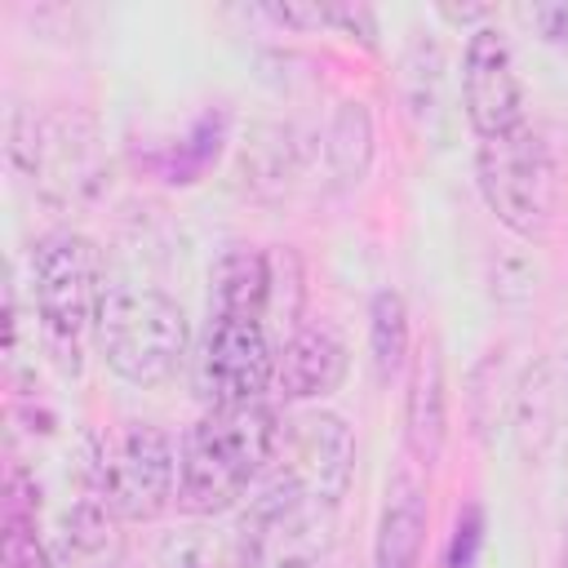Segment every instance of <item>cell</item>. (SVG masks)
Segmentation results:
<instances>
[{
  "mask_svg": "<svg viewBox=\"0 0 568 568\" xmlns=\"http://www.w3.org/2000/svg\"><path fill=\"white\" fill-rule=\"evenodd\" d=\"M160 568H240V541L235 532L222 537V532L186 528L160 546Z\"/></svg>",
  "mask_w": 568,
  "mask_h": 568,
  "instance_id": "9a60e30c",
  "label": "cell"
},
{
  "mask_svg": "<svg viewBox=\"0 0 568 568\" xmlns=\"http://www.w3.org/2000/svg\"><path fill=\"white\" fill-rule=\"evenodd\" d=\"M479 528H484V524H479V510H466V519H457V537H453V555H457V550H466V568L475 564V546H479ZM453 555H448V559H453Z\"/></svg>",
  "mask_w": 568,
  "mask_h": 568,
  "instance_id": "e0dca14e",
  "label": "cell"
},
{
  "mask_svg": "<svg viewBox=\"0 0 568 568\" xmlns=\"http://www.w3.org/2000/svg\"><path fill=\"white\" fill-rule=\"evenodd\" d=\"M280 422L266 404L209 408L178 448V506L213 519L231 510L271 466Z\"/></svg>",
  "mask_w": 568,
  "mask_h": 568,
  "instance_id": "6da1fadb",
  "label": "cell"
},
{
  "mask_svg": "<svg viewBox=\"0 0 568 568\" xmlns=\"http://www.w3.org/2000/svg\"><path fill=\"white\" fill-rule=\"evenodd\" d=\"M31 311L58 364L67 373L80 368V346L98 333V315L106 302L98 244L80 231H49L31 248Z\"/></svg>",
  "mask_w": 568,
  "mask_h": 568,
  "instance_id": "7a4b0ae2",
  "label": "cell"
},
{
  "mask_svg": "<svg viewBox=\"0 0 568 568\" xmlns=\"http://www.w3.org/2000/svg\"><path fill=\"white\" fill-rule=\"evenodd\" d=\"M475 178L484 204L524 240H541L559 213V169L546 142L519 124L510 133L484 138L475 155Z\"/></svg>",
  "mask_w": 568,
  "mask_h": 568,
  "instance_id": "8992f818",
  "label": "cell"
},
{
  "mask_svg": "<svg viewBox=\"0 0 568 568\" xmlns=\"http://www.w3.org/2000/svg\"><path fill=\"white\" fill-rule=\"evenodd\" d=\"M528 18L541 27L546 44L568 49V4H537V9H528Z\"/></svg>",
  "mask_w": 568,
  "mask_h": 568,
  "instance_id": "2e32d148",
  "label": "cell"
},
{
  "mask_svg": "<svg viewBox=\"0 0 568 568\" xmlns=\"http://www.w3.org/2000/svg\"><path fill=\"white\" fill-rule=\"evenodd\" d=\"M564 568H568V532H564Z\"/></svg>",
  "mask_w": 568,
  "mask_h": 568,
  "instance_id": "ac0fdd59",
  "label": "cell"
},
{
  "mask_svg": "<svg viewBox=\"0 0 568 568\" xmlns=\"http://www.w3.org/2000/svg\"><path fill=\"white\" fill-rule=\"evenodd\" d=\"M368 351H373L377 377L399 373V364L408 355V311H404V297L395 288L373 293V306H368Z\"/></svg>",
  "mask_w": 568,
  "mask_h": 568,
  "instance_id": "5bb4252c",
  "label": "cell"
},
{
  "mask_svg": "<svg viewBox=\"0 0 568 568\" xmlns=\"http://www.w3.org/2000/svg\"><path fill=\"white\" fill-rule=\"evenodd\" d=\"M275 386V346L257 315H209L195 351V395L209 408L262 404Z\"/></svg>",
  "mask_w": 568,
  "mask_h": 568,
  "instance_id": "ba28073f",
  "label": "cell"
},
{
  "mask_svg": "<svg viewBox=\"0 0 568 568\" xmlns=\"http://www.w3.org/2000/svg\"><path fill=\"white\" fill-rule=\"evenodd\" d=\"M373 160V124L359 102H342L328 124V164L342 182H359Z\"/></svg>",
  "mask_w": 568,
  "mask_h": 568,
  "instance_id": "4fadbf2b",
  "label": "cell"
},
{
  "mask_svg": "<svg viewBox=\"0 0 568 568\" xmlns=\"http://www.w3.org/2000/svg\"><path fill=\"white\" fill-rule=\"evenodd\" d=\"M462 106L470 129L484 138L510 133L524 124V80L510 40L497 27H479L466 40L462 58Z\"/></svg>",
  "mask_w": 568,
  "mask_h": 568,
  "instance_id": "9c48e42d",
  "label": "cell"
},
{
  "mask_svg": "<svg viewBox=\"0 0 568 568\" xmlns=\"http://www.w3.org/2000/svg\"><path fill=\"white\" fill-rule=\"evenodd\" d=\"M355 470V435L337 413H297L280 426L275 457H271V484L284 493L333 510L346 497Z\"/></svg>",
  "mask_w": 568,
  "mask_h": 568,
  "instance_id": "52a82bcc",
  "label": "cell"
},
{
  "mask_svg": "<svg viewBox=\"0 0 568 568\" xmlns=\"http://www.w3.org/2000/svg\"><path fill=\"white\" fill-rule=\"evenodd\" d=\"M422 541H426V497L408 475H395L373 541V568H417Z\"/></svg>",
  "mask_w": 568,
  "mask_h": 568,
  "instance_id": "8fae6325",
  "label": "cell"
},
{
  "mask_svg": "<svg viewBox=\"0 0 568 568\" xmlns=\"http://www.w3.org/2000/svg\"><path fill=\"white\" fill-rule=\"evenodd\" d=\"M13 164L36 182V191L53 209H80L106 186V151L98 120L80 106L13 120L9 133Z\"/></svg>",
  "mask_w": 568,
  "mask_h": 568,
  "instance_id": "3957f363",
  "label": "cell"
},
{
  "mask_svg": "<svg viewBox=\"0 0 568 568\" xmlns=\"http://www.w3.org/2000/svg\"><path fill=\"white\" fill-rule=\"evenodd\" d=\"M346 377V346L328 328H293L275 351V386L284 399H324Z\"/></svg>",
  "mask_w": 568,
  "mask_h": 568,
  "instance_id": "30bf717a",
  "label": "cell"
},
{
  "mask_svg": "<svg viewBox=\"0 0 568 568\" xmlns=\"http://www.w3.org/2000/svg\"><path fill=\"white\" fill-rule=\"evenodd\" d=\"M448 395H444V364H439V346H422L417 364H413V390H408V448L422 466H430L444 448V430H448Z\"/></svg>",
  "mask_w": 568,
  "mask_h": 568,
  "instance_id": "7c38bea8",
  "label": "cell"
},
{
  "mask_svg": "<svg viewBox=\"0 0 568 568\" xmlns=\"http://www.w3.org/2000/svg\"><path fill=\"white\" fill-rule=\"evenodd\" d=\"M84 475L111 519H155L178 493V457L173 439L151 422H124L102 435L84 462Z\"/></svg>",
  "mask_w": 568,
  "mask_h": 568,
  "instance_id": "5b68a950",
  "label": "cell"
},
{
  "mask_svg": "<svg viewBox=\"0 0 568 568\" xmlns=\"http://www.w3.org/2000/svg\"><path fill=\"white\" fill-rule=\"evenodd\" d=\"M93 337L115 377L133 386H160L186 359L191 328H186L182 306L169 293L133 284V288L106 293Z\"/></svg>",
  "mask_w": 568,
  "mask_h": 568,
  "instance_id": "277c9868",
  "label": "cell"
}]
</instances>
